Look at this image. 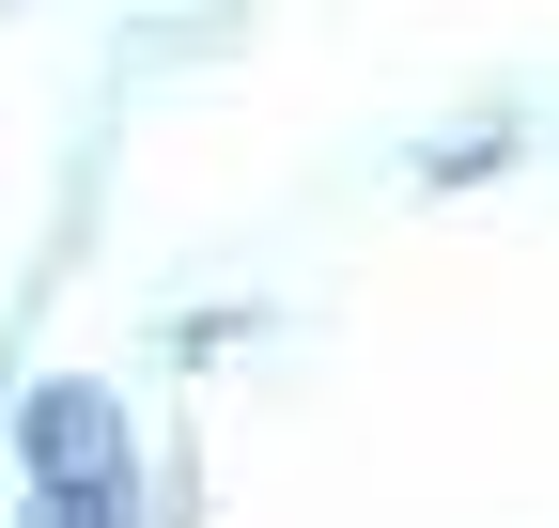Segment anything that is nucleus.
<instances>
[{
	"mask_svg": "<svg viewBox=\"0 0 559 528\" xmlns=\"http://www.w3.org/2000/svg\"><path fill=\"white\" fill-rule=\"evenodd\" d=\"M32 482L62 497V528H124V420H109V388H32Z\"/></svg>",
	"mask_w": 559,
	"mask_h": 528,
	"instance_id": "obj_1",
	"label": "nucleus"
}]
</instances>
